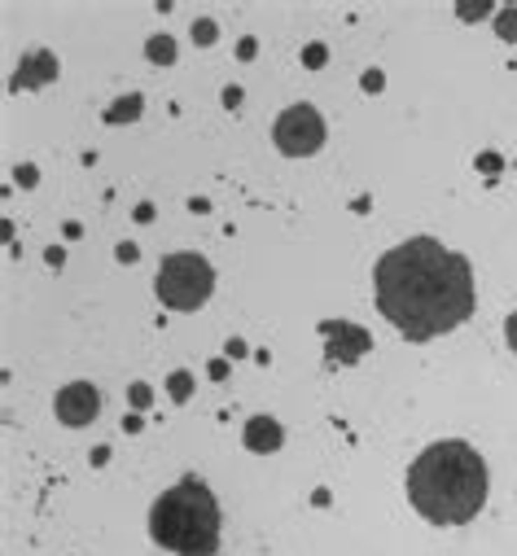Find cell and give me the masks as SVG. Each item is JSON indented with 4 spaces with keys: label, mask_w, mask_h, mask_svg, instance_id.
Masks as SVG:
<instances>
[{
    "label": "cell",
    "mask_w": 517,
    "mask_h": 556,
    "mask_svg": "<svg viewBox=\"0 0 517 556\" xmlns=\"http://www.w3.org/2000/svg\"><path fill=\"white\" fill-rule=\"evenodd\" d=\"M145 57H149V61H158V66H171V61H176V40H171V36H154V40H145Z\"/></svg>",
    "instance_id": "cell-11"
},
{
    "label": "cell",
    "mask_w": 517,
    "mask_h": 556,
    "mask_svg": "<svg viewBox=\"0 0 517 556\" xmlns=\"http://www.w3.org/2000/svg\"><path fill=\"white\" fill-rule=\"evenodd\" d=\"M57 71H62V61L48 53V48H36V53H27L22 66L13 71L9 88H13V92H22V88H44L48 79H57Z\"/></svg>",
    "instance_id": "cell-8"
},
{
    "label": "cell",
    "mask_w": 517,
    "mask_h": 556,
    "mask_svg": "<svg viewBox=\"0 0 517 556\" xmlns=\"http://www.w3.org/2000/svg\"><path fill=\"white\" fill-rule=\"evenodd\" d=\"M241 438H246V447H250V451L272 455V451H281V443H285V430H281L272 416H250Z\"/></svg>",
    "instance_id": "cell-9"
},
{
    "label": "cell",
    "mask_w": 517,
    "mask_h": 556,
    "mask_svg": "<svg viewBox=\"0 0 517 556\" xmlns=\"http://www.w3.org/2000/svg\"><path fill=\"white\" fill-rule=\"evenodd\" d=\"M224 105L237 110V105H241V88H224Z\"/></svg>",
    "instance_id": "cell-26"
},
{
    "label": "cell",
    "mask_w": 517,
    "mask_h": 556,
    "mask_svg": "<svg viewBox=\"0 0 517 556\" xmlns=\"http://www.w3.org/2000/svg\"><path fill=\"white\" fill-rule=\"evenodd\" d=\"M320 333L329 337L325 351H329L333 364H355V359H364V355L373 351L369 329H360V324H351V320H325Z\"/></svg>",
    "instance_id": "cell-6"
},
{
    "label": "cell",
    "mask_w": 517,
    "mask_h": 556,
    "mask_svg": "<svg viewBox=\"0 0 517 556\" xmlns=\"http://www.w3.org/2000/svg\"><path fill=\"white\" fill-rule=\"evenodd\" d=\"M215 40H220V27H215L211 18H202V22H193V44H215Z\"/></svg>",
    "instance_id": "cell-14"
},
{
    "label": "cell",
    "mask_w": 517,
    "mask_h": 556,
    "mask_svg": "<svg viewBox=\"0 0 517 556\" xmlns=\"http://www.w3.org/2000/svg\"><path fill=\"white\" fill-rule=\"evenodd\" d=\"M495 36L500 40H517V9H500L495 13Z\"/></svg>",
    "instance_id": "cell-13"
},
{
    "label": "cell",
    "mask_w": 517,
    "mask_h": 556,
    "mask_svg": "<svg viewBox=\"0 0 517 556\" xmlns=\"http://www.w3.org/2000/svg\"><path fill=\"white\" fill-rule=\"evenodd\" d=\"M474 167H478L482 175H495L500 167H504V158H500V154H478V162H474Z\"/></svg>",
    "instance_id": "cell-17"
},
{
    "label": "cell",
    "mask_w": 517,
    "mask_h": 556,
    "mask_svg": "<svg viewBox=\"0 0 517 556\" xmlns=\"http://www.w3.org/2000/svg\"><path fill=\"white\" fill-rule=\"evenodd\" d=\"M57 420L62 425H92L97 412H101V395L88 386V381H75V386H66L57 390Z\"/></svg>",
    "instance_id": "cell-7"
},
{
    "label": "cell",
    "mask_w": 517,
    "mask_h": 556,
    "mask_svg": "<svg viewBox=\"0 0 517 556\" xmlns=\"http://www.w3.org/2000/svg\"><path fill=\"white\" fill-rule=\"evenodd\" d=\"M127 403H132V407H149V403H154V390H149L145 381L127 386Z\"/></svg>",
    "instance_id": "cell-16"
},
{
    "label": "cell",
    "mask_w": 517,
    "mask_h": 556,
    "mask_svg": "<svg viewBox=\"0 0 517 556\" xmlns=\"http://www.w3.org/2000/svg\"><path fill=\"white\" fill-rule=\"evenodd\" d=\"M141 110H145V101L136 92H127L114 105H106V123H132V119H141Z\"/></svg>",
    "instance_id": "cell-10"
},
{
    "label": "cell",
    "mask_w": 517,
    "mask_h": 556,
    "mask_svg": "<svg viewBox=\"0 0 517 556\" xmlns=\"http://www.w3.org/2000/svg\"><path fill=\"white\" fill-rule=\"evenodd\" d=\"M224 351H228V359H246V355H250L241 337H232V342H228V346H224Z\"/></svg>",
    "instance_id": "cell-24"
},
{
    "label": "cell",
    "mask_w": 517,
    "mask_h": 556,
    "mask_svg": "<svg viewBox=\"0 0 517 556\" xmlns=\"http://www.w3.org/2000/svg\"><path fill=\"white\" fill-rule=\"evenodd\" d=\"M504 337H509V346L517 351V312H513V316L504 320Z\"/></svg>",
    "instance_id": "cell-25"
},
{
    "label": "cell",
    "mask_w": 517,
    "mask_h": 556,
    "mask_svg": "<svg viewBox=\"0 0 517 556\" xmlns=\"http://www.w3.org/2000/svg\"><path fill=\"white\" fill-rule=\"evenodd\" d=\"M114 254H119L123 263H136V258H141V250H136V245H132V241H123V245H119V250H114Z\"/></svg>",
    "instance_id": "cell-23"
},
{
    "label": "cell",
    "mask_w": 517,
    "mask_h": 556,
    "mask_svg": "<svg viewBox=\"0 0 517 556\" xmlns=\"http://www.w3.org/2000/svg\"><path fill=\"white\" fill-rule=\"evenodd\" d=\"M360 84H364V92H381V84H386V79H381V71H364Z\"/></svg>",
    "instance_id": "cell-19"
},
{
    "label": "cell",
    "mask_w": 517,
    "mask_h": 556,
    "mask_svg": "<svg viewBox=\"0 0 517 556\" xmlns=\"http://www.w3.org/2000/svg\"><path fill=\"white\" fill-rule=\"evenodd\" d=\"M408 499L434 526H465L487 504V464L460 438L430 443L408 469Z\"/></svg>",
    "instance_id": "cell-2"
},
{
    "label": "cell",
    "mask_w": 517,
    "mask_h": 556,
    "mask_svg": "<svg viewBox=\"0 0 517 556\" xmlns=\"http://www.w3.org/2000/svg\"><path fill=\"white\" fill-rule=\"evenodd\" d=\"M154 289H158L162 307H171V312H197L215 289V272H211V263L202 254L180 250V254H167L158 263Z\"/></svg>",
    "instance_id": "cell-4"
},
{
    "label": "cell",
    "mask_w": 517,
    "mask_h": 556,
    "mask_svg": "<svg viewBox=\"0 0 517 556\" xmlns=\"http://www.w3.org/2000/svg\"><path fill=\"white\" fill-rule=\"evenodd\" d=\"M149 534L167 552L215 556V548H220V504H215L211 486L185 478L167 495H158V504L149 509Z\"/></svg>",
    "instance_id": "cell-3"
},
{
    "label": "cell",
    "mask_w": 517,
    "mask_h": 556,
    "mask_svg": "<svg viewBox=\"0 0 517 556\" xmlns=\"http://www.w3.org/2000/svg\"><path fill=\"white\" fill-rule=\"evenodd\" d=\"M13 175H18V184H22V189H36V184H40V171H36V167H27V162H22V167L13 171Z\"/></svg>",
    "instance_id": "cell-18"
},
{
    "label": "cell",
    "mask_w": 517,
    "mask_h": 556,
    "mask_svg": "<svg viewBox=\"0 0 517 556\" xmlns=\"http://www.w3.org/2000/svg\"><path fill=\"white\" fill-rule=\"evenodd\" d=\"M377 307L408 342L452 333L474 312L469 258L439 245L434 237H412L377 258L373 268Z\"/></svg>",
    "instance_id": "cell-1"
},
{
    "label": "cell",
    "mask_w": 517,
    "mask_h": 556,
    "mask_svg": "<svg viewBox=\"0 0 517 556\" xmlns=\"http://www.w3.org/2000/svg\"><path fill=\"white\" fill-rule=\"evenodd\" d=\"M206 372H211L215 381H224V377H228V359H211V364H206Z\"/></svg>",
    "instance_id": "cell-22"
},
{
    "label": "cell",
    "mask_w": 517,
    "mask_h": 556,
    "mask_svg": "<svg viewBox=\"0 0 517 556\" xmlns=\"http://www.w3.org/2000/svg\"><path fill=\"white\" fill-rule=\"evenodd\" d=\"M456 13H460V18H482V13H491V5H487V0H478V5H460Z\"/></svg>",
    "instance_id": "cell-20"
},
{
    "label": "cell",
    "mask_w": 517,
    "mask_h": 556,
    "mask_svg": "<svg viewBox=\"0 0 517 556\" xmlns=\"http://www.w3.org/2000/svg\"><path fill=\"white\" fill-rule=\"evenodd\" d=\"M255 53H259V40H255V36H246V40L237 44V57H241V61H250Z\"/></svg>",
    "instance_id": "cell-21"
},
{
    "label": "cell",
    "mask_w": 517,
    "mask_h": 556,
    "mask_svg": "<svg viewBox=\"0 0 517 556\" xmlns=\"http://www.w3.org/2000/svg\"><path fill=\"white\" fill-rule=\"evenodd\" d=\"M123 430H127V434H141L145 420H141V416H123Z\"/></svg>",
    "instance_id": "cell-28"
},
{
    "label": "cell",
    "mask_w": 517,
    "mask_h": 556,
    "mask_svg": "<svg viewBox=\"0 0 517 556\" xmlns=\"http://www.w3.org/2000/svg\"><path fill=\"white\" fill-rule=\"evenodd\" d=\"M189 210H193V215H206L211 202H206V198H193V202H189Z\"/></svg>",
    "instance_id": "cell-30"
},
{
    "label": "cell",
    "mask_w": 517,
    "mask_h": 556,
    "mask_svg": "<svg viewBox=\"0 0 517 556\" xmlns=\"http://www.w3.org/2000/svg\"><path fill=\"white\" fill-rule=\"evenodd\" d=\"M325 61H329V48H325V44H307V48H303V66H311V71H320V66H325Z\"/></svg>",
    "instance_id": "cell-15"
},
{
    "label": "cell",
    "mask_w": 517,
    "mask_h": 556,
    "mask_svg": "<svg viewBox=\"0 0 517 556\" xmlns=\"http://www.w3.org/2000/svg\"><path fill=\"white\" fill-rule=\"evenodd\" d=\"M272 140H276V149L290 154V158L316 154V149L325 145V119H320V110L307 105V101H303V105H290V110L276 119Z\"/></svg>",
    "instance_id": "cell-5"
},
{
    "label": "cell",
    "mask_w": 517,
    "mask_h": 556,
    "mask_svg": "<svg viewBox=\"0 0 517 556\" xmlns=\"http://www.w3.org/2000/svg\"><path fill=\"white\" fill-rule=\"evenodd\" d=\"M149 219H154V206L141 202V206H136V224H149Z\"/></svg>",
    "instance_id": "cell-29"
},
{
    "label": "cell",
    "mask_w": 517,
    "mask_h": 556,
    "mask_svg": "<svg viewBox=\"0 0 517 556\" xmlns=\"http://www.w3.org/2000/svg\"><path fill=\"white\" fill-rule=\"evenodd\" d=\"M167 395H171L176 403H185V399L193 395V377H189L185 368H180V372H171V377H167Z\"/></svg>",
    "instance_id": "cell-12"
},
{
    "label": "cell",
    "mask_w": 517,
    "mask_h": 556,
    "mask_svg": "<svg viewBox=\"0 0 517 556\" xmlns=\"http://www.w3.org/2000/svg\"><path fill=\"white\" fill-rule=\"evenodd\" d=\"M44 258H48V263H53V268H62V263H66V254L57 250V245H48V250H44Z\"/></svg>",
    "instance_id": "cell-27"
}]
</instances>
